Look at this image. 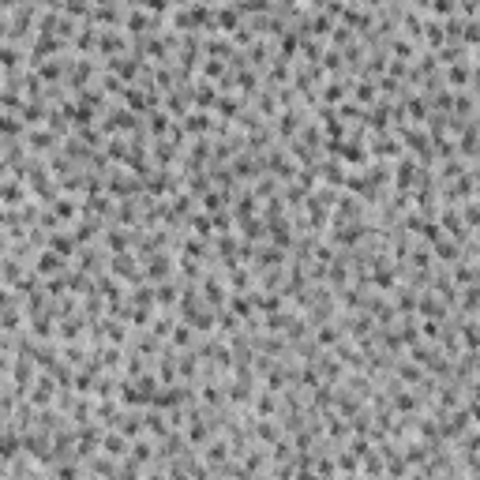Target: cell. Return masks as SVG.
<instances>
[{"label": "cell", "instance_id": "1", "mask_svg": "<svg viewBox=\"0 0 480 480\" xmlns=\"http://www.w3.org/2000/svg\"><path fill=\"white\" fill-rule=\"evenodd\" d=\"M38 267H42V274H53V270L60 267V259H56V255H42V263H38Z\"/></svg>", "mask_w": 480, "mask_h": 480}, {"label": "cell", "instance_id": "2", "mask_svg": "<svg viewBox=\"0 0 480 480\" xmlns=\"http://www.w3.org/2000/svg\"><path fill=\"white\" fill-rule=\"evenodd\" d=\"M105 450H109V454H124V439L109 435V439H105Z\"/></svg>", "mask_w": 480, "mask_h": 480}]
</instances>
